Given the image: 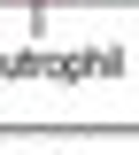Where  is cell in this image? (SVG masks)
<instances>
[{"label": "cell", "mask_w": 139, "mask_h": 155, "mask_svg": "<svg viewBox=\"0 0 139 155\" xmlns=\"http://www.w3.org/2000/svg\"><path fill=\"white\" fill-rule=\"evenodd\" d=\"M31 8H46V0H31Z\"/></svg>", "instance_id": "1"}]
</instances>
